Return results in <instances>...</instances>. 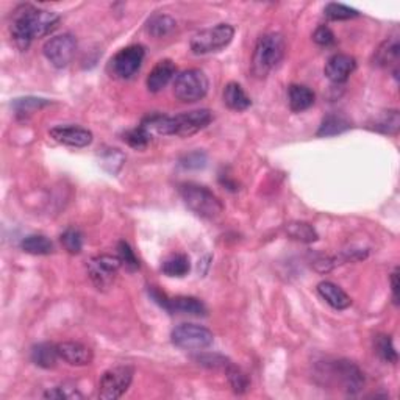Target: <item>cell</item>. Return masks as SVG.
<instances>
[{
	"instance_id": "6da1fadb",
	"label": "cell",
	"mask_w": 400,
	"mask_h": 400,
	"mask_svg": "<svg viewBox=\"0 0 400 400\" xmlns=\"http://www.w3.org/2000/svg\"><path fill=\"white\" fill-rule=\"evenodd\" d=\"M60 24V16L54 11L36 8L34 5H21L15 10L11 22V38L21 50H27L36 38H44Z\"/></svg>"
},
{
	"instance_id": "52a82bcc",
	"label": "cell",
	"mask_w": 400,
	"mask_h": 400,
	"mask_svg": "<svg viewBox=\"0 0 400 400\" xmlns=\"http://www.w3.org/2000/svg\"><path fill=\"white\" fill-rule=\"evenodd\" d=\"M208 78L200 69H188L177 75L174 82V96L180 102L193 103L202 101L208 93Z\"/></svg>"
},
{
	"instance_id": "9a60e30c",
	"label": "cell",
	"mask_w": 400,
	"mask_h": 400,
	"mask_svg": "<svg viewBox=\"0 0 400 400\" xmlns=\"http://www.w3.org/2000/svg\"><path fill=\"white\" fill-rule=\"evenodd\" d=\"M357 69L355 58L346 54H334L329 58V61L325 63V77L329 78L333 83H344L347 82L353 71Z\"/></svg>"
},
{
	"instance_id": "d590c367",
	"label": "cell",
	"mask_w": 400,
	"mask_h": 400,
	"mask_svg": "<svg viewBox=\"0 0 400 400\" xmlns=\"http://www.w3.org/2000/svg\"><path fill=\"white\" fill-rule=\"evenodd\" d=\"M194 360L199 364L209 367V369H225V367L232 363L230 360L218 355V353H200V355L194 357Z\"/></svg>"
},
{
	"instance_id": "7c38bea8",
	"label": "cell",
	"mask_w": 400,
	"mask_h": 400,
	"mask_svg": "<svg viewBox=\"0 0 400 400\" xmlns=\"http://www.w3.org/2000/svg\"><path fill=\"white\" fill-rule=\"evenodd\" d=\"M119 257L113 255H97L88 261V275L99 290H107L114 281L117 271L121 267Z\"/></svg>"
},
{
	"instance_id": "277c9868",
	"label": "cell",
	"mask_w": 400,
	"mask_h": 400,
	"mask_svg": "<svg viewBox=\"0 0 400 400\" xmlns=\"http://www.w3.org/2000/svg\"><path fill=\"white\" fill-rule=\"evenodd\" d=\"M286 44L280 34H266L258 38L252 57V72L263 78L279 66L285 57Z\"/></svg>"
},
{
	"instance_id": "5b68a950",
	"label": "cell",
	"mask_w": 400,
	"mask_h": 400,
	"mask_svg": "<svg viewBox=\"0 0 400 400\" xmlns=\"http://www.w3.org/2000/svg\"><path fill=\"white\" fill-rule=\"evenodd\" d=\"M180 195L185 205L203 219H216L224 212V205L213 191L198 183H183L180 186Z\"/></svg>"
},
{
	"instance_id": "5bb4252c",
	"label": "cell",
	"mask_w": 400,
	"mask_h": 400,
	"mask_svg": "<svg viewBox=\"0 0 400 400\" xmlns=\"http://www.w3.org/2000/svg\"><path fill=\"white\" fill-rule=\"evenodd\" d=\"M49 135L52 140L63 144V146L77 147V149L89 146L94 138L88 128L78 126H57L54 128H50Z\"/></svg>"
},
{
	"instance_id": "7402d4cb",
	"label": "cell",
	"mask_w": 400,
	"mask_h": 400,
	"mask_svg": "<svg viewBox=\"0 0 400 400\" xmlns=\"http://www.w3.org/2000/svg\"><path fill=\"white\" fill-rule=\"evenodd\" d=\"M30 358H31V362H34L36 366L43 367V369H50V367H55L60 355H58L55 344L41 343L31 349Z\"/></svg>"
},
{
	"instance_id": "ffe728a7",
	"label": "cell",
	"mask_w": 400,
	"mask_h": 400,
	"mask_svg": "<svg viewBox=\"0 0 400 400\" xmlns=\"http://www.w3.org/2000/svg\"><path fill=\"white\" fill-rule=\"evenodd\" d=\"M288 99H290V108L294 113H302L308 108H311L316 101L313 91L304 87V84H291L290 91H288Z\"/></svg>"
},
{
	"instance_id": "603a6c76",
	"label": "cell",
	"mask_w": 400,
	"mask_h": 400,
	"mask_svg": "<svg viewBox=\"0 0 400 400\" xmlns=\"http://www.w3.org/2000/svg\"><path fill=\"white\" fill-rule=\"evenodd\" d=\"M175 27V19L170 17L169 15H154L150 16L149 21L146 22L147 34L152 35L154 38H165L172 34Z\"/></svg>"
},
{
	"instance_id": "30bf717a",
	"label": "cell",
	"mask_w": 400,
	"mask_h": 400,
	"mask_svg": "<svg viewBox=\"0 0 400 400\" xmlns=\"http://www.w3.org/2000/svg\"><path fill=\"white\" fill-rule=\"evenodd\" d=\"M144 57H146V50L140 44L121 49L108 63L110 74L116 78H121V80L132 78L141 69Z\"/></svg>"
},
{
	"instance_id": "ac0fdd59",
	"label": "cell",
	"mask_w": 400,
	"mask_h": 400,
	"mask_svg": "<svg viewBox=\"0 0 400 400\" xmlns=\"http://www.w3.org/2000/svg\"><path fill=\"white\" fill-rule=\"evenodd\" d=\"M399 54L400 44L397 38H390L377 49L373 55V64L380 68H394V75L397 77V66H399Z\"/></svg>"
},
{
	"instance_id": "f1b7e54d",
	"label": "cell",
	"mask_w": 400,
	"mask_h": 400,
	"mask_svg": "<svg viewBox=\"0 0 400 400\" xmlns=\"http://www.w3.org/2000/svg\"><path fill=\"white\" fill-rule=\"evenodd\" d=\"M224 371L227 373L228 383H230L232 390L236 392V394H244V392L249 390V386H251L247 373L242 372L239 367L235 366L233 363L228 364Z\"/></svg>"
},
{
	"instance_id": "3957f363",
	"label": "cell",
	"mask_w": 400,
	"mask_h": 400,
	"mask_svg": "<svg viewBox=\"0 0 400 400\" xmlns=\"http://www.w3.org/2000/svg\"><path fill=\"white\" fill-rule=\"evenodd\" d=\"M318 373L325 385L334 386L346 394H358L364 386V373L349 360H330L318 364Z\"/></svg>"
},
{
	"instance_id": "9c48e42d",
	"label": "cell",
	"mask_w": 400,
	"mask_h": 400,
	"mask_svg": "<svg viewBox=\"0 0 400 400\" xmlns=\"http://www.w3.org/2000/svg\"><path fill=\"white\" fill-rule=\"evenodd\" d=\"M172 343L183 350H203L213 344L214 334L198 324H182L170 333Z\"/></svg>"
},
{
	"instance_id": "f35d334b",
	"label": "cell",
	"mask_w": 400,
	"mask_h": 400,
	"mask_svg": "<svg viewBox=\"0 0 400 400\" xmlns=\"http://www.w3.org/2000/svg\"><path fill=\"white\" fill-rule=\"evenodd\" d=\"M313 39H314V43L323 45V47H329V45L334 44V41H336L333 31L327 27V25H320V27H318L316 31H314Z\"/></svg>"
},
{
	"instance_id": "8992f818",
	"label": "cell",
	"mask_w": 400,
	"mask_h": 400,
	"mask_svg": "<svg viewBox=\"0 0 400 400\" xmlns=\"http://www.w3.org/2000/svg\"><path fill=\"white\" fill-rule=\"evenodd\" d=\"M235 29L230 24H218L212 29H205L191 38V50L195 55H207L219 52L232 43Z\"/></svg>"
},
{
	"instance_id": "2e32d148",
	"label": "cell",
	"mask_w": 400,
	"mask_h": 400,
	"mask_svg": "<svg viewBox=\"0 0 400 400\" xmlns=\"http://www.w3.org/2000/svg\"><path fill=\"white\" fill-rule=\"evenodd\" d=\"M58 355L64 363L71 366H88L93 363V350L88 346L77 341H64V343L57 344Z\"/></svg>"
},
{
	"instance_id": "7a4b0ae2",
	"label": "cell",
	"mask_w": 400,
	"mask_h": 400,
	"mask_svg": "<svg viewBox=\"0 0 400 400\" xmlns=\"http://www.w3.org/2000/svg\"><path fill=\"white\" fill-rule=\"evenodd\" d=\"M213 121V113L207 108L188 111L177 116H166V114H149L142 119L141 126L152 135H163V136H193L200 130L208 127Z\"/></svg>"
},
{
	"instance_id": "e575fe53",
	"label": "cell",
	"mask_w": 400,
	"mask_h": 400,
	"mask_svg": "<svg viewBox=\"0 0 400 400\" xmlns=\"http://www.w3.org/2000/svg\"><path fill=\"white\" fill-rule=\"evenodd\" d=\"M61 244L72 255L80 253L83 249V236L77 228H68V230L61 235Z\"/></svg>"
},
{
	"instance_id": "1f68e13d",
	"label": "cell",
	"mask_w": 400,
	"mask_h": 400,
	"mask_svg": "<svg viewBox=\"0 0 400 400\" xmlns=\"http://www.w3.org/2000/svg\"><path fill=\"white\" fill-rule=\"evenodd\" d=\"M324 13L330 21H349V19H353L360 15L355 8H350V6L347 5L334 2L327 5L324 8Z\"/></svg>"
},
{
	"instance_id": "484cf974",
	"label": "cell",
	"mask_w": 400,
	"mask_h": 400,
	"mask_svg": "<svg viewBox=\"0 0 400 400\" xmlns=\"http://www.w3.org/2000/svg\"><path fill=\"white\" fill-rule=\"evenodd\" d=\"M352 126L350 122L343 117L341 114H329L325 116L323 122H320V127L318 130V136L327 138V136H334L344 133L346 130H349Z\"/></svg>"
},
{
	"instance_id": "e0dca14e",
	"label": "cell",
	"mask_w": 400,
	"mask_h": 400,
	"mask_svg": "<svg viewBox=\"0 0 400 400\" xmlns=\"http://www.w3.org/2000/svg\"><path fill=\"white\" fill-rule=\"evenodd\" d=\"M175 74H177V66L174 64V61L161 60L156 63L154 69L150 71L146 82L150 93H160V91L165 89L169 82L175 77Z\"/></svg>"
},
{
	"instance_id": "4dcf8cb0",
	"label": "cell",
	"mask_w": 400,
	"mask_h": 400,
	"mask_svg": "<svg viewBox=\"0 0 400 400\" xmlns=\"http://www.w3.org/2000/svg\"><path fill=\"white\" fill-rule=\"evenodd\" d=\"M150 140H152V135H150L142 126L128 130V132L124 133V141H126L130 147H133L136 150L146 149Z\"/></svg>"
},
{
	"instance_id": "d6a6232c",
	"label": "cell",
	"mask_w": 400,
	"mask_h": 400,
	"mask_svg": "<svg viewBox=\"0 0 400 400\" xmlns=\"http://www.w3.org/2000/svg\"><path fill=\"white\" fill-rule=\"evenodd\" d=\"M376 349L380 357H382L385 362L388 363H397L399 355L397 350L394 347V343H392L391 336H386V334H380L376 339Z\"/></svg>"
},
{
	"instance_id": "cb8c5ba5",
	"label": "cell",
	"mask_w": 400,
	"mask_h": 400,
	"mask_svg": "<svg viewBox=\"0 0 400 400\" xmlns=\"http://www.w3.org/2000/svg\"><path fill=\"white\" fill-rule=\"evenodd\" d=\"M161 271L168 277H185L191 271V263H189L188 255L185 253H174L168 257L161 265Z\"/></svg>"
},
{
	"instance_id": "ba28073f",
	"label": "cell",
	"mask_w": 400,
	"mask_h": 400,
	"mask_svg": "<svg viewBox=\"0 0 400 400\" xmlns=\"http://www.w3.org/2000/svg\"><path fill=\"white\" fill-rule=\"evenodd\" d=\"M135 369L132 366L119 364L103 372L99 382V397L102 400H116L128 391L133 382Z\"/></svg>"
},
{
	"instance_id": "74e56055",
	"label": "cell",
	"mask_w": 400,
	"mask_h": 400,
	"mask_svg": "<svg viewBox=\"0 0 400 400\" xmlns=\"http://www.w3.org/2000/svg\"><path fill=\"white\" fill-rule=\"evenodd\" d=\"M180 166L183 169H203L207 166V155L200 152V150L186 154L180 158Z\"/></svg>"
},
{
	"instance_id": "83f0119b",
	"label": "cell",
	"mask_w": 400,
	"mask_h": 400,
	"mask_svg": "<svg viewBox=\"0 0 400 400\" xmlns=\"http://www.w3.org/2000/svg\"><path fill=\"white\" fill-rule=\"evenodd\" d=\"M285 232L290 238L300 242H314L318 239L316 230L306 222H290V224H286Z\"/></svg>"
},
{
	"instance_id": "44dd1931",
	"label": "cell",
	"mask_w": 400,
	"mask_h": 400,
	"mask_svg": "<svg viewBox=\"0 0 400 400\" xmlns=\"http://www.w3.org/2000/svg\"><path fill=\"white\" fill-rule=\"evenodd\" d=\"M224 103L233 111H244L251 107L252 101L239 83L230 82L224 88Z\"/></svg>"
},
{
	"instance_id": "8d00e7d4",
	"label": "cell",
	"mask_w": 400,
	"mask_h": 400,
	"mask_svg": "<svg viewBox=\"0 0 400 400\" xmlns=\"http://www.w3.org/2000/svg\"><path fill=\"white\" fill-rule=\"evenodd\" d=\"M45 399H58V400H69V399H82L83 396L75 388L66 385L54 386L52 390H47L44 392Z\"/></svg>"
},
{
	"instance_id": "836d02e7",
	"label": "cell",
	"mask_w": 400,
	"mask_h": 400,
	"mask_svg": "<svg viewBox=\"0 0 400 400\" xmlns=\"http://www.w3.org/2000/svg\"><path fill=\"white\" fill-rule=\"evenodd\" d=\"M117 257L121 260V265L127 269L128 272H135L140 269V260L136 258L133 249L130 247L128 242L121 241L117 244Z\"/></svg>"
},
{
	"instance_id": "f546056e",
	"label": "cell",
	"mask_w": 400,
	"mask_h": 400,
	"mask_svg": "<svg viewBox=\"0 0 400 400\" xmlns=\"http://www.w3.org/2000/svg\"><path fill=\"white\" fill-rule=\"evenodd\" d=\"M49 105L47 101L36 99V97H22V99H16L13 102V108L16 111L17 117H27L34 114V111Z\"/></svg>"
},
{
	"instance_id": "d4e9b609",
	"label": "cell",
	"mask_w": 400,
	"mask_h": 400,
	"mask_svg": "<svg viewBox=\"0 0 400 400\" xmlns=\"http://www.w3.org/2000/svg\"><path fill=\"white\" fill-rule=\"evenodd\" d=\"M21 249L30 255H50L54 252V242L44 235H29L22 239Z\"/></svg>"
},
{
	"instance_id": "4316f807",
	"label": "cell",
	"mask_w": 400,
	"mask_h": 400,
	"mask_svg": "<svg viewBox=\"0 0 400 400\" xmlns=\"http://www.w3.org/2000/svg\"><path fill=\"white\" fill-rule=\"evenodd\" d=\"M400 127V116L397 110H388L380 113V116L373 121L372 128L376 132L385 133V135H396Z\"/></svg>"
},
{
	"instance_id": "4fadbf2b",
	"label": "cell",
	"mask_w": 400,
	"mask_h": 400,
	"mask_svg": "<svg viewBox=\"0 0 400 400\" xmlns=\"http://www.w3.org/2000/svg\"><path fill=\"white\" fill-rule=\"evenodd\" d=\"M150 296L158 304L161 308H165L169 313H182V314H193V316H205L207 306L203 302L195 297L188 296H179L174 299H169L165 292L156 290L155 286H150Z\"/></svg>"
},
{
	"instance_id": "8fae6325",
	"label": "cell",
	"mask_w": 400,
	"mask_h": 400,
	"mask_svg": "<svg viewBox=\"0 0 400 400\" xmlns=\"http://www.w3.org/2000/svg\"><path fill=\"white\" fill-rule=\"evenodd\" d=\"M43 52L52 66L63 69L69 66V63L74 60L77 52V39L69 34L54 36L44 44Z\"/></svg>"
},
{
	"instance_id": "ab89813d",
	"label": "cell",
	"mask_w": 400,
	"mask_h": 400,
	"mask_svg": "<svg viewBox=\"0 0 400 400\" xmlns=\"http://www.w3.org/2000/svg\"><path fill=\"white\" fill-rule=\"evenodd\" d=\"M391 290H392V297L397 304L399 302V269L396 267L394 272L391 274Z\"/></svg>"
},
{
	"instance_id": "d6986e66",
	"label": "cell",
	"mask_w": 400,
	"mask_h": 400,
	"mask_svg": "<svg viewBox=\"0 0 400 400\" xmlns=\"http://www.w3.org/2000/svg\"><path fill=\"white\" fill-rule=\"evenodd\" d=\"M318 292L334 310H346L352 305V299L347 296V292L332 281H320L318 285Z\"/></svg>"
}]
</instances>
